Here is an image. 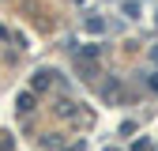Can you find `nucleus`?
<instances>
[{
    "label": "nucleus",
    "mask_w": 158,
    "mask_h": 151,
    "mask_svg": "<svg viewBox=\"0 0 158 151\" xmlns=\"http://www.w3.org/2000/svg\"><path fill=\"white\" fill-rule=\"evenodd\" d=\"M151 61H154V64H158V45H154V49H151Z\"/></svg>",
    "instance_id": "3"
},
{
    "label": "nucleus",
    "mask_w": 158,
    "mask_h": 151,
    "mask_svg": "<svg viewBox=\"0 0 158 151\" xmlns=\"http://www.w3.org/2000/svg\"><path fill=\"white\" fill-rule=\"evenodd\" d=\"M147 87H151V91L158 94V72H154V76H151V80H147Z\"/></svg>",
    "instance_id": "2"
},
{
    "label": "nucleus",
    "mask_w": 158,
    "mask_h": 151,
    "mask_svg": "<svg viewBox=\"0 0 158 151\" xmlns=\"http://www.w3.org/2000/svg\"><path fill=\"white\" fill-rule=\"evenodd\" d=\"M87 30H90V34H102L106 23H102V19H87Z\"/></svg>",
    "instance_id": "1"
}]
</instances>
